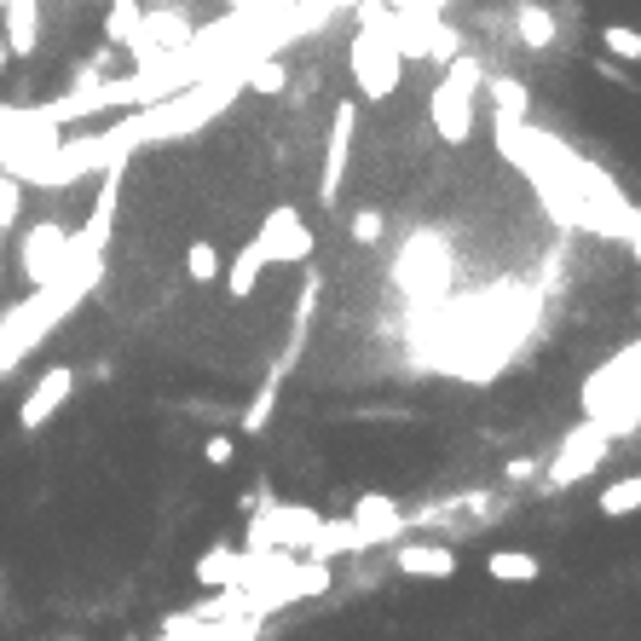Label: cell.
<instances>
[{
	"label": "cell",
	"mask_w": 641,
	"mask_h": 641,
	"mask_svg": "<svg viewBox=\"0 0 641 641\" xmlns=\"http://www.w3.org/2000/svg\"><path fill=\"white\" fill-rule=\"evenodd\" d=\"M35 41H41V12H35V0H7V47H12V58H29Z\"/></svg>",
	"instance_id": "cell-15"
},
{
	"label": "cell",
	"mask_w": 641,
	"mask_h": 641,
	"mask_svg": "<svg viewBox=\"0 0 641 641\" xmlns=\"http://www.w3.org/2000/svg\"><path fill=\"white\" fill-rule=\"evenodd\" d=\"M186 272L197 277V284H214V277L226 272L219 266V249L214 244H186Z\"/></svg>",
	"instance_id": "cell-26"
},
{
	"label": "cell",
	"mask_w": 641,
	"mask_h": 641,
	"mask_svg": "<svg viewBox=\"0 0 641 641\" xmlns=\"http://www.w3.org/2000/svg\"><path fill=\"white\" fill-rule=\"evenodd\" d=\"M226 7H232V12H249V7H254V0H226Z\"/></svg>",
	"instance_id": "cell-33"
},
{
	"label": "cell",
	"mask_w": 641,
	"mask_h": 641,
	"mask_svg": "<svg viewBox=\"0 0 641 641\" xmlns=\"http://www.w3.org/2000/svg\"><path fill=\"white\" fill-rule=\"evenodd\" d=\"M607 451H613V434L595 423H578V428H567V439H560V451H555V463H549V474H544V491H572L578 479H590L601 463H607Z\"/></svg>",
	"instance_id": "cell-4"
},
{
	"label": "cell",
	"mask_w": 641,
	"mask_h": 641,
	"mask_svg": "<svg viewBox=\"0 0 641 641\" xmlns=\"http://www.w3.org/2000/svg\"><path fill=\"white\" fill-rule=\"evenodd\" d=\"M254 244L266 249V266L272 260H312V232H307V219H300L289 203H277L266 219H260Z\"/></svg>",
	"instance_id": "cell-9"
},
{
	"label": "cell",
	"mask_w": 641,
	"mask_h": 641,
	"mask_svg": "<svg viewBox=\"0 0 641 641\" xmlns=\"http://www.w3.org/2000/svg\"><path fill=\"white\" fill-rule=\"evenodd\" d=\"M537 474H544V463H537V456H509V463H503V479H509V486H532Z\"/></svg>",
	"instance_id": "cell-28"
},
{
	"label": "cell",
	"mask_w": 641,
	"mask_h": 641,
	"mask_svg": "<svg viewBox=\"0 0 641 641\" xmlns=\"http://www.w3.org/2000/svg\"><path fill=\"white\" fill-rule=\"evenodd\" d=\"M75 393V370L70 365H52L47 376H35V388H29V399L17 405V428L24 434H41L58 411H64V399Z\"/></svg>",
	"instance_id": "cell-8"
},
{
	"label": "cell",
	"mask_w": 641,
	"mask_h": 641,
	"mask_svg": "<svg viewBox=\"0 0 641 641\" xmlns=\"http://www.w3.org/2000/svg\"><path fill=\"white\" fill-rule=\"evenodd\" d=\"M353 526H358V537H365V549L370 544H399V537L411 532V514L399 509L388 491H365L353 503Z\"/></svg>",
	"instance_id": "cell-10"
},
{
	"label": "cell",
	"mask_w": 641,
	"mask_h": 641,
	"mask_svg": "<svg viewBox=\"0 0 641 641\" xmlns=\"http://www.w3.org/2000/svg\"><path fill=\"white\" fill-rule=\"evenodd\" d=\"M353 133H358V105L342 98L330 116V145H324V174H318V203L335 209L342 197V179H347V163H353Z\"/></svg>",
	"instance_id": "cell-7"
},
{
	"label": "cell",
	"mask_w": 641,
	"mask_h": 641,
	"mask_svg": "<svg viewBox=\"0 0 641 641\" xmlns=\"http://www.w3.org/2000/svg\"><path fill=\"white\" fill-rule=\"evenodd\" d=\"M128 163H133V156H128ZM128 163H110L105 168V179H98V197H93V214H87V226H82L98 249H105L110 232H116V209H122V174H128Z\"/></svg>",
	"instance_id": "cell-11"
},
{
	"label": "cell",
	"mask_w": 641,
	"mask_h": 641,
	"mask_svg": "<svg viewBox=\"0 0 641 641\" xmlns=\"http://www.w3.org/2000/svg\"><path fill=\"white\" fill-rule=\"evenodd\" d=\"M358 549H365V537H358L353 514L347 520H318V532H312V544H307L312 560H342V555H358Z\"/></svg>",
	"instance_id": "cell-13"
},
{
	"label": "cell",
	"mask_w": 641,
	"mask_h": 641,
	"mask_svg": "<svg viewBox=\"0 0 641 641\" xmlns=\"http://www.w3.org/2000/svg\"><path fill=\"white\" fill-rule=\"evenodd\" d=\"M625 70H630V64H618L613 52H607V58H595V75H601V82H630Z\"/></svg>",
	"instance_id": "cell-30"
},
{
	"label": "cell",
	"mask_w": 641,
	"mask_h": 641,
	"mask_svg": "<svg viewBox=\"0 0 641 641\" xmlns=\"http://www.w3.org/2000/svg\"><path fill=\"white\" fill-rule=\"evenodd\" d=\"M12 64V47H7V35H0V70H7Z\"/></svg>",
	"instance_id": "cell-32"
},
{
	"label": "cell",
	"mask_w": 641,
	"mask_h": 641,
	"mask_svg": "<svg viewBox=\"0 0 641 641\" xmlns=\"http://www.w3.org/2000/svg\"><path fill=\"white\" fill-rule=\"evenodd\" d=\"M479 87H486L479 58L456 52L446 64V75H439L434 98H428V122H434V133L446 139V145H468V139H474V93Z\"/></svg>",
	"instance_id": "cell-3"
},
{
	"label": "cell",
	"mask_w": 641,
	"mask_h": 641,
	"mask_svg": "<svg viewBox=\"0 0 641 641\" xmlns=\"http://www.w3.org/2000/svg\"><path fill=\"white\" fill-rule=\"evenodd\" d=\"M284 82H289V64L277 52H260L244 70V87H254V93H284Z\"/></svg>",
	"instance_id": "cell-22"
},
{
	"label": "cell",
	"mask_w": 641,
	"mask_h": 641,
	"mask_svg": "<svg viewBox=\"0 0 641 641\" xmlns=\"http://www.w3.org/2000/svg\"><path fill=\"white\" fill-rule=\"evenodd\" d=\"M641 509V474H625V479H613V486H601V514L607 520H625Z\"/></svg>",
	"instance_id": "cell-20"
},
{
	"label": "cell",
	"mask_w": 641,
	"mask_h": 641,
	"mask_svg": "<svg viewBox=\"0 0 641 641\" xmlns=\"http://www.w3.org/2000/svg\"><path fill=\"white\" fill-rule=\"evenodd\" d=\"M139 0H110V12H105V41L110 47H128L133 35H139Z\"/></svg>",
	"instance_id": "cell-23"
},
{
	"label": "cell",
	"mask_w": 641,
	"mask_h": 641,
	"mask_svg": "<svg viewBox=\"0 0 641 641\" xmlns=\"http://www.w3.org/2000/svg\"><path fill=\"white\" fill-rule=\"evenodd\" d=\"M601 52H613L618 64H641V29H630V24H601Z\"/></svg>",
	"instance_id": "cell-24"
},
{
	"label": "cell",
	"mask_w": 641,
	"mask_h": 641,
	"mask_svg": "<svg viewBox=\"0 0 641 641\" xmlns=\"http://www.w3.org/2000/svg\"><path fill=\"white\" fill-rule=\"evenodd\" d=\"M318 520H324V514H312V509H300V503H277V497H266V503L254 509V520H249L244 549H295V555H307L312 532H318Z\"/></svg>",
	"instance_id": "cell-5"
},
{
	"label": "cell",
	"mask_w": 641,
	"mask_h": 641,
	"mask_svg": "<svg viewBox=\"0 0 641 641\" xmlns=\"http://www.w3.org/2000/svg\"><path fill=\"white\" fill-rule=\"evenodd\" d=\"M514 41H520V47H532V52L555 47V12H549V7H537V0L514 7Z\"/></svg>",
	"instance_id": "cell-18"
},
{
	"label": "cell",
	"mask_w": 641,
	"mask_h": 641,
	"mask_svg": "<svg viewBox=\"0 0 641 641\" xmlns=\"http://www.w3.org/2000/svg\"><path fill=\"white\" fill-rule=\"evenodd\" d=\"M347 70L370 105L399 93V82H405V52H399V12L393 7H382V0L358 7V35L347 47Z\"/></svg>",
	"instance_id": "cell-2"
},
{
	"label": "cell",
	"mask_w": 641,
	"mask_h": 641,
	"mask_svg": "<svg viewBox=\"0 0 641 641\" xmlns=\"http://www.w3.org/2000/svg\"><path fill=\"white\" fill-rule=\"evenodd\" d=\"M98 272H105V249H98L87 232H75L70 237V266L58 272L52 284H35L17 307L0 312V376H12L75 307H82L98 289Z\"/></svg>",
	"instance_id": "cell-1"
},
{
	"label": "cell",
	"mask_w": 641,
	"mask_h": 641,
	"mask_svg": "<svg viewBox=\"0 0 641 641\" xmlns=\"http://www.w3.org/2000/svg\"><path fill=\"white\" fill-rule=\"evenodd\" d=\"M382 232H388V214L382 209H358L353 214V244L370 249V244H382Z\"/></svg>",
	"instance_id": "cell-27"
},
{
	"label": "cell",
	"mask_w": 641,
	"mask_h": 641,
	"mask_svg": "<svg viewBox=\"0 0 641 641\" xmlns=\"http://www.w3.org/2000/svg\"><path fill=\"white\" fill-rule=\"evenodd\" d=\"M70 226H58V219H35V226L17 232V272H24V284H52L58 272L70 266Z\"/></svg>",
	"instance_id": "cell-6"
},
{
	"label": "cell",
	"mask_w": 641,
	"mask_h": 641,
	"mask_svg": "<svg viewBox=\"0 0 641 641\" xmlns=\"http://www.w3.org/2000/svg\"><path fill=\"white\" fill-rule=\"evenodd\" d=\"M58 641H87V636H58Z\"/></svg>",
	"instance_id": "cell-34"
},
{
	"label": "cell",
	"mask_w": 641,
	"mask_h": 641,
	"mask_svg": "<svg viewBox=\"0 0 641 641\" xmlns=\"http://www.w3.org/2000/svg\"><path fill=\"white\" fill-rule=\"evenodd\" d=\"M266 497H272V491H266V486H249V491H244V497H237V509H244V514H254V509H260V503H266Z\"/></svg>",
	"instance_id": "cell-31"
},
{
	"label": "cell",
	"mask_w": 641,
	"mask_h": 641,
	"mask_svg": "<svg viewBox=\"0 0 641 641\" xmlns=\"http://www.w3.org/2000/svg\"><path fill=\"white\" fill-rule=\"evenodd\" d=\"M486 87H491V110L497 116H520L526 122V82H514V75H486Z\"/></svg>",
	"instance_id": "cell-21"
},
{
	"label": "cell",
	"mask_w": 641,
	"mask_h": 641,
	"mask_svg": "<svg viewBox=\"0 0 641 641\" xmlns=\"http://www.w3.org/2000/svg\"><path fill=\"white\" fill-rule=\"evenodd\" d=\"M203 456H209V468H226L232 456H237V439L232 434H209V446H203Z\"/></svg>",
	"instance_id": "cell-29"
},
{
	"label": "cell",
	"mask_w": 641,
	"mask_h": 641,
	"mask_svg": "<svg viewBox=\"0 0 641 641\" xmlns=\"http://www.w3.org/2000/svg\"><path fill=\"white\" fill-rule=\"evenodd\" d=\"M24 191H29L24 179L0 168V237H12V232H17V219H24Z\"/></svg>",
	"instance_id": "cell-25"
},
{
	"label": "cell",
	"mask_w": 641,
	"mask_h": 641,
	"mask_svg": "<svg viewBox=\"0 0 641 641\" xmlns=\"http://www.w3.org/2000/svg\"><path fill=\"white\" fill-rule=\"evenodd\" d=\"M486 572L497 578V584H537V578H544V560L526 555V549H491Z\"/></svg>",
	"instance_id": "cell-17"
},
{
	"label": "cell",
	"mask_w": 641,
	"mask_h": 641,
	"mask_svg": "<svg viewBox=\"0 0 641 641\" xmlns=\"http://www.w3.org/2000/svg\"><path fill=\"white\" fill-rule=\"evenodd\" d=\"M393 567L405 578H451L456 572V549L451 544H399Z\"/></svg>",
	"instance_id": "cell-12"
},
{
	"label": "cell",
	"mask_w": 641,
	"mask_h": 641,
	"mask_svg": "<svg viewBox=\"0 0 641 641\" xmlns=\"http://www.w3.org/2000/svg\"><path fill=\"white\" fill-rule=\"evenodd\" d=\"M318 289H324V277L307 272V284L295 295V324H289V347H284V365H295L300 347H307V330H312V312H318Z\"/></svg>",
	"instance_id": "cell-19"
},
{
	"label": "cell",
	"mask_w": 641,
	"mask_h": 641,
	"mask_svg": "<svg viewBox=\"0 0 641 641\" xmlns=\"http://www.w3.org/2000/svg\"><path fill=\"white\" fill-rule=\"evenodd\" d=\"M260 272H266V249H260V244H244V249L232 254V266L219 272V277H226V295H232V300H249L254 284H260Z\"/></svg>",
	"instance_id": "cell-16"
},
{
	"label": "cell",
	"mask_w": 641,
	"mask_h": 641,
	"mask_svg": "<svg viewBox=\"0 0 641 641\" xmlns=\"http://www.w3.org/2000/svg\"><path fill=\"white\" fill-rule=\"evenodd\" d=\"M284 382H289V365L277 358V365L266 370V382H260V393L249 399V411H244V434H266V423H272V411H277V393H284Z\"/></svg>",
	"instance_id": "cell-14"
}]
</instances>
